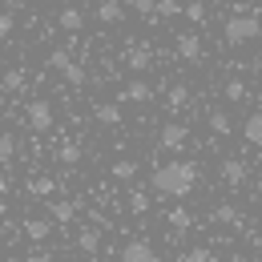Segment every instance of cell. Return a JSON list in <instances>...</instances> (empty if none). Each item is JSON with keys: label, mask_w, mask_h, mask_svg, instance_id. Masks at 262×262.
Returning <instances> with one entry per match:
<instances>
[{"label": "cell", "mask_w": 262, "mask_h": 262, "mask_svg": "<svg viewBox=\"0 0 262 262\" xmlns=\"http://www.w3.org/2000/svg\"><path fill=\"white\" fill-rule=\"evenodd\" d=\"M45 65H49V69H57V73H65V69L73 65V57H69V49H53Z\"/></svg>", "instance_id": "obj_21"}, {"label": "cell", "mask_w": 262, "mask_h": 262, "mask_svg": "<svg viewBox=\"0 0 262 262\" xmlns=\"http://www.w3.org/2000/svg\"><path fill=\"white\" fill-rule=\"evenodd\" d=\"M8 194V178H4V173H0V198Z\"/></svg>", "instance_id": "obj_36"}, {"label": "cell", "mask_w": 262, "mask_h": 262, "mask_svg": "<svg viewBox=\"0 0 262 262\" xmlns=\"http://www.w3.org/2000/svg\"><path fill=\"white\" fill-rule=\"evenodd\" d=\"M49 234H53V226H49L45 218H29V222H25V238H29V242H45Z\"/></svg>", "instance_id": "obj_13"}, {"label": "cell", "mask_w": 262, "mask_h": 262, "mask_svg": "<svg viewBox=\"0 0 262 262\" xmlns=\"http://www.w3.org/2000/svg\"><path fill=\"white\" fill-rule=\"evenodd\" d=\"M61 77H65V81L73 85V89H81V85L89 81V73H85V65H77V61H73V65H69L65 73H61Z\"/></svg>", "instance_id": "obj_20"}, {"label": "cell", "mask_w": 262, "mask_h": 262, "mask_svg": "<svg viewBox=\"0 0 262 262\" xmlns=\"http://www.w3.org/2000/svg\"><path fill=\"white\" fill-rule=\"evenodd\" d=\"M149 182H154V190L162 198H186V194H194V186H198V165L194 162H162Z\"/></svg>", "instance_id": "obj_1"}, {"label": "cell", "mask_w": 262, "mask_h": 262, "mask_svg": "<svg viewBox=\"0 0 262 262\" xmlns=\"http://www.w3.org/2000/svg\"><path fill=\"white\" fill-rule=\"evenodd\" d=\"M210 133H214V137H230V117L226 113H222V109H214V113H210Z\"/></svg>", "instance_id": "obj_18"}, {"label": "cell", "mask_w": 262, "mask_h": 262, "mask_svg": "<svg viewBox=\"0 0 262 262\" xmlns=\"http://www.w3.org/2000/svg\"><path fill=\"white\" fill-rule=\"evenodd\" d=\"M165 226H173V230H190V226H194V214H190V210H182V206H173V210L165 214Z\"/></svg>", "instance_id": "obj_15"}, {"label": "cell", "mask_w": 262, "mask_h": 262, "mask_svg": "<svg viewBox=\"0 0 262 262\" xmlns=\"http://www.w3.org/2000/svg\"><path fill=\"white\" fill-rule=\"evenodd\" d=\"M186 137H190V129H186V125H165L158 141H162V149H169V154H173V149H182V145H186Z\"/></svg>", "instance_id": "obj_7"}, {"label": "cell", "mask_w": 262, "mask_h": 262, "mask_svg": "<svg viewBox=\"0 0 262 262\" xmlns=\"http://www.w3.org/2000/svg\"><path fill=\"white\" fill-rule=\"evenodd\" d=\"M53 190H57L53 178H36V182H29V194H33V198H49Z\"/></svg>", "instance_id": "obj_23"}, {"label": "cell", "mask_w": 262, "mask_h": 262, "mask_svg": "<svg viewBox=\"0 0 262 262\" xmlns=\"http://www.w3.org/2000/svg\"><path fill=\"white\" fill-rule=\"evenodd\" d=\"M12 154H16V137H12V133H0V162L8 165Z\"/></svg>", "instance_id": "obj_28"}, {"label": "cell", "mask_w": 262, "mask_h": 262, "mask_svg": "<svg viewBox=\"0 0 262 262\" xmlns=\"http://www.w3.org/2000/svg\"><path fill=\"white\" fill-rule=\"evenodd\" d=\"M57 158H61L65 165H77V162H81V145H73V141H65V145L57 149Z\"/></svg>", "instance_id": "obj_27"}, {"label": "cell", "mask_w": 262, "mask_h": 262, "mask_svg": "<svg viewBox=\"0 0 262 262\" xmlns=\"http://www.w3.org/2000/svg\"><path fill=\"white\" fill-rule=\"evenodd\" d=\"M178 12H182V4H178V0H158V4H154V16H149V20H162V16H178Z\"/></svg>", "instance_id": "obj_22"}, {"label": "cell", "mask_w": 262, "mask_h": 262, "mask_svg": "<svg viewBox=\"0 0 262 262\" xmlns=\"http://www.w3.org/2000/svg\"><path fill=\"white\" fill-rule=\"evenodd\" d=\"M97 20L101 25H121V20H125V4H121V0H101L97 4Z\"/></svg>", "instance_id": "obj_6"}, {"label": "cell", "mask_w": 262, "mask_h": 262, "mask_svg": "<svg viewBox=\"0 0 262 262\" xmlns=\"http://www.w3.org/2000/svg\"><path fill=\"white\" fill-rule=\"evenodd\" d=\"M214 222H238V206H234V202L214 206Z\"/></svg>", "instance_id": "obj_25"}, {"label": "cell", "mask_w": 262, "mask_h": 262, "mask_svg": "<svg viewBox=\"0 0 262 262\" xmlns=\"http://www.w3.org/2000/svg\"><path fill=\"white\" fill-rule=\"evenodd\" d=\"M133 8H137V12H141V16H145V20H149V16H154V4H158V0H129Z\"/></svg>", "instance_id": "obj_32"}, {"label": "cell", "mask_w": 262, "mask_h": 262, "mask_svg": "<svg viewBox=\"0 0 262 262\" xmlns=\"http://www.w3.org/2000/svg\"><path fill=\"white\" fill-rule=\"evenodd\" d=\"M222 182H226V186H242V182H246V162L226 158V162H222Z\"/></svg>", "instance_id": "obj_9"}, {"label": "cell", "mask_w": 262, "mask_h": 262, "mask_svg": "<svg viewBox=\"0 0 262 262\" xmlns=\"http://www.w3.org/2000/svg\"><path fill=\"white\" fill-rule=\"evenodd\" d=\"M222 33H226V45H250L254 36H262V20L258 16H230Z\"/></svg>", "instance_id": "obj_2"}, {"label": "cell", "mask_w": 262, "mask_h": 262, "mask_svg": "<svg viewBox=\"0 0 262 262\" xmlns=\"http://www.w3.org/2000/svg\"><path fill=\"white\" fill-rule=\"evenodd\" d=\"M186 262H210V250H206V246H194V250L186 254Z\"/></svg>", "instance_id": "obj_33"}, {"label": "cell", "mask_w": 262, "mask_h": 262, "mask_svg": "<svg viewBox=\"0 0 262 262\" xmlns=\"http://www.w3.org/2000/svg\"><path fill=\"white\" fill-rule=\"evenodd\" d=\"M20 262H57V258H53L49 250H33V254H25Z\"/></svg>", "instance_id": "obj_35"}, {"label": "cell", "mask_w": 262, "mask_h": 262, "mask_svg": "<svg viewBox=\"0 0 262 262\" xmlns=\"http://www.w3.org/2000/svg\"><path fill=\"white\" fill-rule=\"evenodd\" d=\"M178 57L190 61V65H198V61H202V36L198 33H182L178 36Z\"/></svg>", "instance_id": "obj_5"}, {"label": "cell", "mask_w": 262, "mask_h": 262, "mask_svg": "<svg viewBox=\"0 0 262 262\" xmlns=\"http://www.w3.org/2000/svg\"><path fill=\"white\" fill-rule=\"evenodd\" d=\"M57 25H61L65 33H81V29H85V12H81V8H61V12H57Z\"/></svg>", "instance_id": "obj_10"}, {"label": "cell", "mask_w": 262, "mask_h": 262, "mask_svg": "<svg viewBox=\"0 0 262 262\" xmlns=\"http://www.w3.org/2000/svg\"><path fill=\"white\" fill-rule=\"evenodd\" d=\"M165 101H169V109H182V105H190V89H186V85H173Z\"/></svg>", "instance_id": "obj_26"}, {"label": "cell", "mask_w": 262, "mask_h": 262, "mask_svg": "<svg viewBox=\"0 0 262 262\" xmlns=\"http://www.w3.org/2000/svg\"><path fill=\"white\" fill-rule=\"evenodd\" d=\"M93 117H97L101 125H117V121H121V105H105V101H101L97 109H93Z\"/></svg>", "instance_id": "obj_17"}, {"label": "cell", "mask_w": 262, "mask_h": 262, "mask_svg": "<svg viewBox=\"0 0 262 262\" xmlns=\"http://www.w3.org/2000/svg\"><path fill=\"white\" fill-rule=\"evenodd\" d=\"M20 85H25V73H20V69H8V73H4V89H12V93H16Z\"/></svg>", "instance_id": "obj_30"}, {"label": "cell", "mask_w": 262, "mask_h": 262, "mask_svg": "<svg viewBox=\"0 0 262 262\" xmlns=\"http://www.w3.org/2000/svg\"><path fill=\"white\" fill-rule=\"evenodd\" d=\"M226 97L230 101H246V85H242V81H230V85H226Z\"/></svg>", "instance_id": "obj_31"}, {"label": "cell", "mask_w": 262, "mask_h": 262, "mask_svg": "<svg viewBox=\"0 0 262 262\" xmlns=\"http://www.w3.org/2000/svg\"><path fill=\"white\" fill-rule=\"evenodd\" d=\"M117 182H129V178H137V162H129V158H121V162H113V169H109Z\"/></svg>", "instance_id": "obj_19"}, {"label": "cell", "mask_w": 262, "mask_h": 262, "mask_svg": "<svg viewBox=\"0 0 262 262\" xmlns=\"http://www.w3.org/2000/svg\"><path fill=\"white\" fill-rule=\"evenodd\" d=\"M121 262H158L154 242H145V238H129V242L121 246Z\"/></svg>", "instance_id": "obj_4"}, {"label": "cell", "mask_w": 262, "mask_h": 262, "mask_svg": "<svg viewBox=\"0 0 262 262\" xmlns=\"http://www.w3.org/2000/svg\"><path fill=\"white\" fill-rule=\"evenodd\" d=\"M16 29V20H12V12H0V36H8Z\"/></svg>", "instance_id": "obj_34"}, {"label": "cell", "mask_w": 262, "mask_h": 262, "mask_svg": "<svg viewBox=\"0 0 262 262\" xmlns=\"http://www.w3.org/2000/svg\"><path fill=\"white\" fill-rule=\"evenodd\" d=\"M258 77H262V61H258Z\"/></svg>", "instance_id": "obj_37"}, {"label": "cell", "mask_w": 262, "mask_h": 262, "mask_svg": "<svg viewBox=\"0 0 262 262\" xmlns=\"http://www.w3.org/2000/svg\"><path fill=\"white\" fill-rule=\"evenodd\" d=\"M149 61H154V49H149V45H137V49L129 53V69H133V73L149 69Z\"/></svg>", "instance_id": "obj_16"}, {"label": "cell", "mask_w": 262, "mask_h": 262, "mask_svg": "<svg viewBox=\"0 0 262 262\" xmlns=\"http://www.w3.org/2000/svg\"><path fill=\"white\" fill-rule=\"evenodd\" d=\"M242 137H246L250 145H262V109L246 117V125H242Z\"/></svg>", "instance_id": "obj_14"}, {"label": "cell", "mask_w": 262, "mask_h": 262, "mask_svg": "<svg viewBox=\"0 0 262 262\" xmlns=\"http://www.w3.org/2000/svg\"><path fill=\"white\" fill-rule=\"evenodd\" d=\"M77 246H81L85 254H97L101 250V226H85L81 234H77Z\"/></svg>", "instance_id": "obj_11"}, {"label": "cell", "mask_w": 262, "mask_h": 262, "mask_svg": "<svg viewBox=\"0 0 262 262\" xmlns=\"http://www.w3.org/2000/svg\"><path fill=\"white\" fill-rule=\"evenodd\" d=\"M182 12H186L194 25H202V20H206V4H202V0H190V4H182Z\"/></svg>", "instance_id": "obj_29"}, {"label": "cell", "mask_w": 262, "mask_h": 262, "mask_svg": "<svg viewBox=\"0 0 262 262\" xmlns=\"http://www.w3.org/2000/svg\"><path fill=\"white\" fill-rule=\"evenodd\" d=\"M49 214H53L57 222H73V218H77V202H69V198H57V202H49Z\"/></svg>", "instance_id": "obj_12"}, {"label": "cell", "mask_w": 262, "mask_h": 262, "mask_svg": "<svg viewBox=\"0 0 262 262\" xmlns=\"http://www.w3.org/2000/svg\"><path fill=\"white\" fill-rule=\"evenodd\" d=\"M25 117H29V125H33L36 133H49V129H53V105H49L45 97L29 101V113H25Z\"/></svg>", "instance_id": "obj_3"}, {"label": "cell", "mask_w": 262, "mask_h": 262, "mask_svg": "<svg viewBox=\"0 0 262 262\" xmlns=\"http://www.w3.org/2000/svg\"><path fill=\"white\" fill-rule=\"evenodd\" d=\"M121 101H137V105H145V101H154V89L145 85V81H129L121 93H117Z\"/></svg>", "instance_id": "obj_8"}, {"label": "cell", "mask_w": 262, "mask_h": 262, "mask_svg": "<svg viewBox=\"0 0 262 262\" xmlns=\"http://www.w3.org/2000/svg\"><path fill=\"white\" fill-rule=\"evenodd\" d=\"M149 202H154L149 194H141V190H133V194H129V214H149Z\"/></svg>", "instance_id": "obj_24"}]
</instances>
